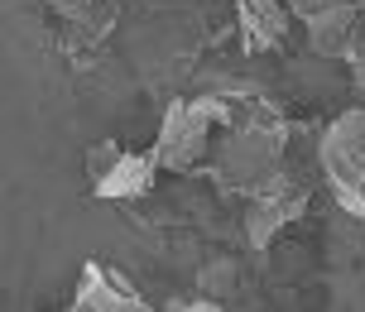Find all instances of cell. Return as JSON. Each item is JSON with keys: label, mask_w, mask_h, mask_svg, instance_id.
I'll return each mask as SVG.
<instances>
[{"label": "cell", "mask_w": 365, "mask_h": 312, "mask_svg": "<svg viewBox=\"0 0 365 312\" xmlns=\"http://www.w3.org/2000/svg\"><path fill=\"white\" fill-rule=\"evenodd\" d=\"M226 125V96L221 92H207L202 87L197 96H182L173 101L159 125V140H154V164L159 173H197L212 154V140L217 130Z\"/></svg>", "instance_id": "1"}, {"label": "cell", "mask_w": 365, "mask_h": 312, "mask_svg": "<svg viewBox=\"0 0 365 312\" xmlns=\"http://www.w3.org/2000/svg\"><path fill=\"white\" fill-rule=\"evenodd\" d=\"M317 168H322V183L336 197V207L351 217H365V106L341 110L322 130Z\"/></svg>", "instance_id": "2"}, {"label": "cell", "mask_w": 365, "mask_h": 312, "mask_svg": "<svg viewBox=\"0 0 365 312\" xmlns=\"http://www.w3.org/2000/svg\"><path fill=\"white\" fill-rule=\"evenodd\" d=\"M154 154H140V149H120V145H91L87 149V183L96 197L106 202H135L154 187Z\"/></svg>", "instance_id": "3"}, {"label": "cell", "mask_w": 365, "mask_h": 312, "mask_svg": "<svg viewBox=\"0 0 365 312\" xmlns=\"http://www.w3.org/2000/svg\"><path fill=\"white\" fill-rule=\"evenodd\" d=\"M240 226H245V240L255 245V250H264L284 226H293V221L303 217V207H308V187H298L289 178V173H279L274 183L255 187L250 197H240Z\"/></svg>", "instance_id": "4"}, {"label": "cell", "mask_w": 365, "mask_h": 312, "mask_svg": "<svg viewBox=\"0 0 365 312\" xmlns=\"http://www.w3.org/2000/svg\"><path fill=\"white\" fill-rule=\"evenodd\" d=\"M68 308H73V312H140V308H145V298H140V288H135L120 269H110V264H101V259H91L87 269H82V279H77L73 303H68Z\"/></svg>", "instance_id": "5"}, {"label": "cell", "mask_w": 365, "mask_h": 312, "mask_svg": "<svg viewBox=\"0 0 365 312\" xmlns=\"http://www.w3.org/2000/svg\"><path fill=\"white\" fill-rule=\"evenodd\" d=\"M48 10L63 19V43L73 53L96 48L110 34V24H115V5L110 0H48Z\"/></svg>", "instance_id": "6"}, {"label": "cell", "mask_w": 365, "mask_h": 312, "mask_svg": "<svg viewBox=\"0 0 365 312\" xmlns=\"http://www.w3.org/2000/svg\"><path fill=\"white\" fill-rule=\"evenodd\" d=\"M236 10H240V38H245L250 53L274 48L289 29V5L284 0H236Z\"/></svg>", "instance_id": "7"}, {"label": "cell", "mask_w": 365, "mask_h": 312, "mask_svg": "<svg viewBox=\"0 0 365 312\" xmlns=\"http://www.w3.org/2000/svg\"><path fill=\"white\" fill-rule=\"evenodd\" d=\"M351 58H365V0H361V34H356V53H351ZM351 58H346V63H351Z\"/></svg>", "instance_id": "8"}]
</instances>
